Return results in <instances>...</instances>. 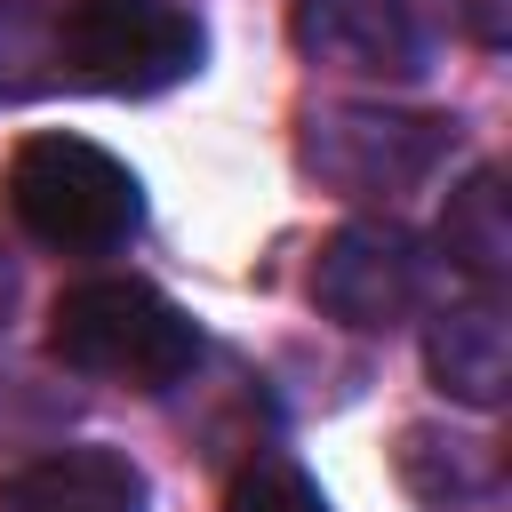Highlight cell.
<instances>
[{"label": "cell", "instance_id": "obj_10", "mask_svg": "<svg viewBox=\"0 0 512 512\" xmlns=\"http://www.w3.org/2000/svg\"><path fill=\"white\" fill-rule=\"evenodd\" d=\"M224 512H328V496L304 480V464L256 456V464H240V480L224 488Z\"/></svg>", "mask_w": 512, "mask_h": 512}, {"label": "cell", "instance_id": "obj_1", "mask_svg": "<svg viewBox=\"0 0 512 512\" xmlns=\"http://www.w3.org/2000/svg\"><path fill=\"white\" fill-rule=\"evenodd\" d=\"M8 216L64 256H104L144 224V184L88 136H24L8 160Z\"/></svg>", "mask_w": 512, "mask_h": 512}, {"label": "cell", "instance_id": "obj_4", "mask_svg": "<svg viewBox=\"0 0 512 512\" xmlns=\"http://www.w3.org/2000/svg\"><path fill=\"white\" fill-rule=\"evenodd\" d=\"M448 136L456 128L432 120V112H360V104H344V112L312 120L304 160L344 192H408V184H424L440 168Z\"/></svg>", "mask_w": 512, "mask_h": 512}, {"label": "cell", "instance_id": "obj_7", "mask_svg": "<svg viewBox=\"0 0 512 512\" xmlns=\"http://www.w3.org/2000/svg\"><path fill=\"white\" fill-rule=\"evenodd\" d=\"M0 512H144V472L112 448H56L0 480Z\"/></svg>", "mask_w": 512, "mask_h": 512}, {"label": "cell", "instance_id": "obj_3", "mask_svg": "<svg viewBox=\"0 0 512 512\" xmlns=\"http://www.w3.org/2000/svg\"><path fill=\"white\" fill-rule=\"evenodd\" d=\"M56 64L112 96H152L200 72V24L176 0H64L56 16Z\"/></svg>", "mask_w": 512, "mask_h": 512}, {"label": "cell", "instance_id": "obj_2", "mask_svg": "<svg viewBox=\"0 0 512 512\" xmlns=\"http://www.w3.org/2000/svg\"><path fill=\"white\" fill-rule=\"evenodd\" d=\"M48 352L72 368V376H96V384H128V392H168L192 360H200V336L192 320L144 288V280H80L56 296L48 312Z\"/></svg>", "mask_w": 512, "mask_h": 512}, {"label": "cell", "instance_id": "obj_6", "mask_svg": "<svg viewBox=\"0 0 512 512\" xmlns=\"http://www.w3.org/2000/svg\"><path fill=\"white\" fill-rule=\"evenodd\" d=\"M296 48L336 72H416L424 32L400 0H296Z\"/></svg>", "mask_w": 512, "mask_h": 512}, {"label": "cell", "instance_id": "obj_9", "mask_svg": "<svg viewBox=\"0 0 512 512\" xmlns=\"http://www.w3.org/2000/svg\"><path fill=\"white\" fill-rule=\"evenodd\" d=\"M440 248H448L456 272H472V280H504V264H512V216H504V184H496V168H480L464 192H448Z\"/></svg>", "mask_w": 512, "mask_h": 512}, {"label": "cell", "instance_id": "obj_5", "mask_svg": "<svg viewBox=\"0 0 512 512\" xmlns=\"http://www.w3.org/2000/svg\"><path fill=\"white\" fill-rule=\"evenodd\" d=\"M312 296L344 328H384V320L424 304V248L400 224H344L320 240Z\"/></svg>", "mask_w": 512, "mask_h": 512}, {"label": "cell", "instance_id": "obj_11", "mask_svg": "<svg viewBox=\"0 0 512 512\" xmlns=\"http://www.w3.org/2000/svg\"><path fill=\"white\" fill-rule=\"evenodd\" d=\"M8 296H16V280H8V264H0V312H8Z\"/></svg>", "mask_w": 512, "mask_h": 512}, {"label": "cell", "instance_id": "obj_8", "mask_svg": "<svg viewBox=\"0 0 512 512\" xmlns=\"http://www.w3.org/2000/svg\"><path fill=\"white\" fill-rule=\"evenodd\" d=\"M424 360H432L440 392H456V400H472V408H496L504 384H512V328H504L488 304L440 312L432 336H424Z\"/></svg>", "mask_w": 512, "mask_h": 512}]
</instances>
